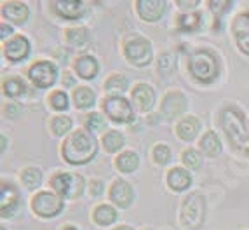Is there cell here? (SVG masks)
Listing matches in <instances>:
<instances>
[{"label":"cell","mask_w":249,"mask_h":230,"mask_svg":"<svg viewBox=\"0 0 249 230\" xmlns=\"http://www.w3.org/2000/svg\"><path fill=\"white\" fill-rule=\"evenodd\" d=\"M51 105L56 110H65L68 106V98L63 91H56L51 94Z\"/></svg>","instance_id":"obj_35"},{"label":"cell","mask_w":249,"mask_h":230,"mask_svg":"<svg viewBox=\"0 0 249 230\" xmlns=\"http://www.w3.org/2000/svg\"><path fill=\"white\" fill-rule=\"evenodd\" d=\"M19 204V195H18L16 188L11 183H2V192H0V208H2V216H11L16 211Z\"/></svg>","instance_id":"obj_14"},{"label":"cell","mask_w":249,"mask_h":230,"mask_svg":"<svg viewBox=\"0 0 249 230\" xmlns=\"http://www.w3.org/2000/svg\"><path fill=\"white\" fill-rule=\"evenodd\" d=\"M221 125H223L227 136L233 142V145L244 146L249 142V134L248 129H246L244 117H242V113L235 106L223 108V112H221Z\"/></svg>","instance_id":"obj_3"},{"label":"cell","mask_w":249,"mask_h":230,"mask_svg":"<svg viewBox=\"0 0 249 230\" xmlns=\"http://www.w3.org/2000/svg\"><path fill=\"white\" fill-rule=\"evenodd\" d=\"M110 199L113 204H117L119 208H127L134 199V192L131 185L124 180L113 181V185L110 187Z\"/></svg>","instance_id":"obj_12"},{"label":"cell","mask_w":249,"mask_h":230,"mask_svg":"<svg viewBox=\"0 0 249 230\" xmlns=\"http://www.w3.org/2000/svg\"><path fill=\"white\" fill-rule=\"evenodd\" d=\"M117 167L121 169L122 173H133L138 169V164H140V159L134 152H124L117 157Z\"/></svg>","instance_id":"obj_25"},{"label":"cell","mask_w":249,"mask_h":230,"mask_svg":"<svg viewBox=\"0 0 249 230\" xmlns=\"http://www.w3.org/2000/svg\"><path fill=\"white\" fill-rule=\"evenodd\" d=\"M2 230H4V229H2Z\"/></svg>","instance_id":"obj_46"},{"label":"cell","mask_w":249,"mask_h":230,"mask_svg":"<svg viewBox=\"0 0 249 230\" xmlns=\"http://www.w3.org/2000/svg\"><path fill=\"white\" fill-rule=\"evenodd\" d=\"M73 101L79 108H89L94 105V92L89 88H77L73 91Z\"/></svg>","instance_id":"obj_26"},{"label":"cell","mask_w":249,"mask_h":230,"mask_svg":"<svg viewBox=\"0 0 249 230\" xmlns=\"http://www.w3.org/2000/svg\"><path fill=\"white\" fill-rule=\"evenodd\" d=\"M28 7L21 2H9V4L2 5V16L13 23H18V25L25 23L28 19Z\"/></svg>","instance_id":"obj_17"},{"label":"cell","mask_w":249,"mask_h":230,"mask_svg":"<svg viewBox=\"0 0 249 230\" xmlns=\"http://www.w3.org/2000/svg\"><path fill=\"white\" fill-rule=\"evenodd\" d=\"M88 38H89V34L84 26H75V28H70L67 32V40L70 42L71 46H77V47L86 46Z\"/></svg>","instance_id":"obj_27"},{"label":"cell","mask_w":249,"mask_h":230,"mask_svg":"<svg viewBox=\"0 0 249 230\" xmlns=\"http://www.w3.org/2000/svg\"><path fill=\"white\" fill-rule=\"evenodd\" d=\"M63 230H77V229H75V227H65Z\"/></svg>","instance_id":"obj_45"},{"label":"cell","mask_w":249,"mask_h":230,"mask_svg":"<svg viewBox=\"0 0 249 230\" xmlns=\"http://www.w3.org/2000/svg\"><path fill=\"white\" fill-rule=\"evenodd\" d=\"M178 5H179V7H196V5H199V0H192V2H187V0H179Z\"/></svg>","instance_id":"obj_41"},{"label":"cell","mask_w":249,"mask_h":230,"mask_svg":"<svg viewBox=\"0 0 249 230\" xmlns=\"http://www.w3.org/2000/svg\"><path fill=\"white\" fill-rule=\"evenodd\" d=\"M115 230H133L131 227H127V225H122V227H117Z\"/></svg>","instance_id":"obj_43"},{"label":"cell","mask_w":249,"mask_h":230,"mask_svg":"<svg viewBox=\"0 0 249 230\" xmlns=\"http://www.w3.org/2000/svg\"><path fill=\"white\" fill-rule=\"evenodd\" d=\"M183 164L190 169H199L200 164H202V157L197 150H185L183 152Z\"/></svg>","instance_id":"obj_33"},{"label":"cell","mask_w":249,"mask_h":230,"mask_svg":"<svg viewBox=\"0 0 249 230\" xmlns=\"http://www.w3.org/2000/svg\"><path fill=\"white\" fill-rule=\"evenodd\" d=\"M4 53L7 56V59L11 61H21L25 59L30 53V42L26 40V37H14L13 40H9L4 47Z\"/></svg>","instance_id":"obj_15"},{"label":"cell","mask_w":249,"mask_h":230,"mask_svg":"<svg viewBox=\"0 0 249 230\" xmlns=\"http://www.w3.org/2000/svg\"><path fill=\"white\" fill-rule=\"evenodd\" d=\"M230 7H232V2H221V0H211V2H209V9L214 11L216 14H220V16Z\"/></svg>","instance_id":"obj_38"},{"label":"cell","mask_w":249,"mask_h":230,"mask_svg":"<svg viewBox=\"0 0 249 230\" xmlns=\"http://www.w3.org/2000/svg\"><path fill=\"white\" fill-rule=\"evenodd\" d=\"M202 25V14L200 13H187L178 18V28L183 32H194Z\"/></svg>","instance_id":"obj_23"},{"label":"cell","mask_w":249,"mask_h":230,"mask_svg":"<svg viewBox=\"0 0 249 230\" xmlns=\"http://www.w3.org/2000/svg\"><path fill=\"white\" fill-rule=\"evenodd\" d=\"M200 129V122L197 121L196 117H185L181 122L178 124V136L185 142H192V140L196 138L197 133Z\"/></svg>","instance_id":"obj_21"},{"label":"cell","mask_w":249,"mask_h":230,"mask_svg":"<svg viewBox=\"0 0 249 230\" xmlns=\"http://www.w3.org/2000/svg\"><path fill=\"white\" fill-rule=\"evenodd\" d=\"M171 68H173V56L164 53V54L159 58V71H162V73H169Z\"/></svg>","instance_id":"obj_37"},{"label":"cell","mask_w":249,"mask_h":230,"mask_svg":"<svg viewBox=\"0 0 249 230\" xmlns=\"http://www.w3.org/2000/svg\"><path fill=\"white\" fill-rule=\"evenodd\" d=\"M5 150V136H2V152Z\"/></svg>","instance_id":"obj_44"},{"label":"cell","mask_w":249,"mask_h":230,"mask_svg":"<svg viewBox=\"0 0 249 230\" xmlns=\"http://www.w3.org/2000/svg\"><path fill=\"white\" fill-rule=\"evenodd\" d=\"M124 145V136L119 131H108L103 136V146L108 152H117Z\"/></svg>","instance_id":"obj_28"},{"label":"cell","mask_w":249,"mask_h":230,"mask_svg":"<svg viewBox=\"0 0 249 230\" xmlns=\"http://www.w3.org/2000/svg\"><path fill=\"white\" fill-rule=\"evenodd\" d=\"M0 28H2V40H5V37H7V35L13 34V28H11L9 25H2Z\"/></svg>","instance_id":"obj_42"},{"label":"cell","mask_w":249,"mask_h":230,"mask_svg":"<svg viewBox=\"0 0 249 230\" xmlns=\"http://www.w3.org/2000/svg\"><path fill=\"white\" fill-rule=\"evenodd\" d=\"M89 190H91V195L100 197L101 192H103V183L100 180H92L91 185H89Z\"/></svg>","instance_id":"obj_39"},{"label":"cell","mask_w":249,"mask_h":230,"mask_svg":"<svg viewBox=\"0 0 249 230\" xmlns=\"http://www.w3.org/2000/svg\"><path fill=\"white\" fill-rule=\"evenodd\" d=\"M98 143L88 131H75L63 143V157L70 164H86L94 159Z\"/></svg>","instance_id":"obj_1"},{"label":"cell","mask_w":249,"mask_h":230,"mask_svg":"<svg viewBox=\"0 0 249 230\" xmlns=\"http://www.w3.org/2000/svg\"><path fill=\"white\" fill-rule=\"evenodd\" d=\"M4 91L7 96L11 98H19L23 92H25V82L21 79H16V77H13V79H7L4 82Z\"/></svg>","instance_id":"obj_30"},{"label":"cell","mask_w":249,"mask_h":230,"mask_svg":"<svg viewBox=\"0 0 249 230\" xmlns=\"http://www.w3.org/2000/svg\"><path fill=\"white\" fill-rule=\"evenodd\" d=\"M32 208L38 216H56V214L61 213L63 209V197L56 195L53 192H38L32 201Z\"/></svg>","instance_id":"obj_7"},{"label":"cell","mask_w":249,"mask_h":230,"mask_svg":"<svg viewBox=\"0 0 249 230\" xmlns=\"http://www.w3.org/2000/svg\"><path fill=\"white\" fill-rule=\"evenodd\" d=\"M204 197L199 192H192L183 201L181 213H179V223L185 230H196L200 227L204 220Z\"/></svg>","instance_id":"obj_4"},{"label":"cell","mask_w":249,"mask_h":230,"mask_svg":"<svg viewBox=\"0 0 249 230\" xmlns=\"http://www.w3.org/2000/svg\"><path fill=\"white\" fill-rule=\"evenodd\" d=\"M88 127L89 129H92V131H103L105 129V119L101 117L100 113H92V115H89L88 117Z\"/></svg>","instance_id":"obj_36"},{"label":"cell","mask_w":249,"mask_h":230,"mask_svg":"<svg viewBox=\"0 0 249 230\" xmlns=\"http://www.w3.org/2000/svg\"><path fill=\"white\" fill-rule=\"evenodd\" d=\"M75 70H77V73H79L82 79H94V77L98 75L100 67H98V61H96L92 56L84 54L75 63Z\"/></svg>","instance_id":"obj_20"},{"label":"cell","mask_w":249,"mask_h":230,"mask_svg":"<svg viewBox=\"0 0 249 230\" xmlns=\"http://www.w3.org/2000/svg\"><path fill=\"white\" fill-rule=\"evenodd\" d=\"M154 160L157 164H160V166H166V164L171 160L169 146H166V145H155V148H154Z\"/></svg>","instance_id":"obj_34"},{"label":"cell","mask_w":249,"mask_h":230,"mask_svg":"<svg viewBox=\"0 0 249 230\" xmlns=\"http://www.w3.org/2000/svg\"><path fill=\"white\" fill-rule=\"evenodd\" d=\"M133 98L138 103V106H140L142 112H148V110H152V106H154V103H155L154 89L150 88V86H146V84H138L133 91Z\"/></svg>","instance_id":"obj_16"},{"label":"cell","mask_w":249,"mask_h":230,"mask_svg":"<svg viewBox=\"0 0 249 230\" xmlns=\"http://www.w3.org/2000/svg\"><path fill=\"white\" fill-rule=\"evenodd\" d=\"M124 53L125 58L133 65H138V67H145L152 61V44H150L146 38L143 37H133L125 42L124 46Z\"/></svg>","instance_id":"obj_5"},{"label":"cell","mask_w":249,"mask_h":230,"mask_svg":"<svg viewBox=\"0 0 249 230\" xmlns=\"http://www.w3.org/2000/svg\"><path fill=\"white\" fill-rule=\"evenodd\" d=\"M103 110L115 122H131L134 119L129 101L121 96H108L103 101Z\"/></svg>","instance_id":"obj_8"},{"label":"cell","mask_w":249,"mask_h":230,"mask_svg":"<svg viewBox=\"0 0 249 230\" xmlns=\"http://www.w3.org/2000/svg\"><path fill=\"white\" fill-rule=\"evenodd\" d=\"M21 180H23V183H25L26 187L34 190V188L40 187L42 173L38 171V169H35V167H26L25 171H23V175H21Z\"/></svg>","instance_id":"obj_29"},{"label":"cell","mask_w":249,"mask_h":230,"mask_svg":"<svg viewBox=\"0 0 249 230\" xmlns=\"http://www.w3.org/2000/svg\"><path fill=\"white\" fill-rule=\"evenodd\" d=\"M54 9L59 16L67 18V19H77L84 13L82 2H77V0H58L54 4Z\"/></svg>","instance_id":"obj_18"},{"label":"cell","mask_w":249,"mask_h":230,"mask_svg":"<svg viewBox=\"0 0 249 230\" xmlns=\"http://www.w3.org/2000/svg\"><path fill=\"white\" fill-rule=\"evenodd\" d=\"M233 35H235L237 46L239 49L249 56V13L237 14L232 23Z\"/></svg>","instance_id":"obj_11"},{"label":"cell","mask_w":249,"mask_h":230,"mask_svg":"<svg viewBox=\"0 0 249 230\" xmlns=\"http://www.w3.org/2000/svg\"><path fill=\"white\" fill-rule=\"evenodd\" d=\"M117 220V211L112 208V206L108 204H101L96 208L94 211V222L98 223V225H110V223H113Z\"/></svg>","instance_id":"obj_24"},{"label":"cell","mask_w":249,"mask_h":230,"mask_svg":"<svg viewBox=\"0 0 249 230\" xmlns=\"http://www.w3.org/2000/svg\"><path fill=\"white\" fill-rule=\"evenodd\" d=\"M53 188L61 197H80L84 192V178L73 173H59L53 178Z\"/></svg>","instance_id":"obj_6"},{"label":"cell","mask_w":249,"mask_h":230,"mask_svg":"<svg viewBox=\"0 0 249 230\" xmlns=\"http://www.w3.org/2000/svg\"><path fill=\"white\" fill-rule=\"evenodd\" d=\"M167 183L173 190L176 192H181V190H187L192 183V176L187 169H183V167H175V169H171L167 173Z\"/></svg>","instance_id":"obj_19"},{"label":"cell","mask_w":249,"mask_h":230,"mask_svg":"<svg viewBox=\"0 0 249 230\" xmlns=\"http://www.w3.org/2000/svg\"><path fill=\"white\" fill-rule=\"evenodd\" d=\"M188 68H190V73L196 77L199 82L209 84L218 77L220 73V67H218V59L214 58L211 51L200 49L196 51L194 54L190 56V61H188Z\"/></svg>","instance_id":"obj_2"},{"label":"cell","mask_w":249,"mask_h":230,"mask_svg":"<svg viewBox=\"0 0 249 230\" xmlns=\"http://www.w3.org/2000/svg\"><path fill=\"white\" fill-rule=\"evenodd\" d=\"M199 145L209 157H216V155H220V152H221V142L218 140L216 133H213V131H208V133L204 134L202 138H200Z\"/></svg>","instance_id":"obj_22"},{"label":"cell","mask_w":249,"mask_h":230,"mask_svg":"<svg viewBox=\"0 0 249 230\" xmlns=\"http://www.w3.org/2000/svg\"><path fill=\"white\" fill-rule=\"evenodd\" d=\"M18 113H19V108H18L16 105H7L5 106V115H9V117H18Z\"/></svg>","instance_id":"obj_40"},{"label":"cell","mask_w":249,"mask_h":230,"mask_svg":"<svg viewBox=\"0 0 249 230\" xmlns=\"http://www.w3.org/2000/svg\"><path fill=\"white\" fill-rule=\"evenodd\" d=\"M28 75L32 82L37 84L38 88H51L58 77V70L49 61H37L28 70Z\"/></svg>","instance_id":"obj_9"},{"label":"cell","mask_w":249,"mask_h":230,"mask_svg":"<svg viewBox=\"0 0 249 230\" xmlns=\"http://www.w3.org/2000/svg\"><path fill=\"white\" fill-rule=\"evenodd\" d=\"M51 125H53L54 133L63 136V134H67L68 131L71 129V121H70V117H67V115H58V117L53 119Z\"/></svg>","instance_id":"obj_32"},{"label":"cell","mask_w":249,"mask_h":230,"mask_svg":"<svg viewBox=\"0 0 249 230\" xmlns=\"http://www.w3.org/2000/svg\"><path fill=\"white\" fill-rule=\"evenodd\" d=\"M138 14L145 21H157L166 11L164 0H140L136 4Z\"/></svg>","instance_id":"obj_13"},{"label":"cell","mask_w":249,"mask_h":230,"mask_svg":"<svg viewBox=\"0 0 249 230\" xmlns=\"http://www.w3.org/2000/svg\"><path fill=\"white\" fill-rule=\"evenodd\" d=\"M187 110V96L179 91H171L162 101V113L166 119H175Z\"/></svg>","instance_id":"obj_10"},{"label":"cell","mask_w":249,"mask_h":230,"mask_svg":"<svg viewBox=\"0 0 249 230\" xmlns=\"http://www.w3.org/2000/svg\"><path fill=\"white\" fill-rule=\"evenodd\" d=\"M105 88H107L108 92H124L127 89V79L124 75H112L110 79L107 80L105 84Z\"/></svg>","instance_id":"obj_31"}]
</instances>
